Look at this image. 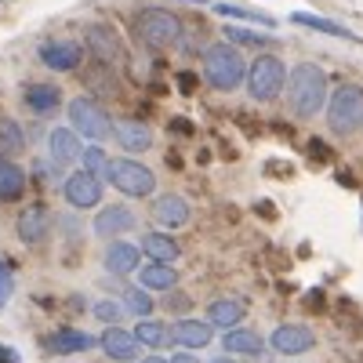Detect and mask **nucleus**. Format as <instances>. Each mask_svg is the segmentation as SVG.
Instances as JSON below:
<instances>
[{
	"mask_svg": "<svg viewBox=\"0 0 363 363\" xmlns=\"http://www.w3.org/2000/svg\"><path fill=\"white\" fill-rule=\"evenodd\" d=\"M327 95H330V91H327V73H323L320 66L298 62V66L287 73V106H291L294 116H301V120L316 116V113L323 109Z\"/></svg>",
	"mask_w": 363,
	"mask_h": 363,
	"instance_id": "f257e3e1",
	"label": "nucleus"
},
{
	"mask_svg": "<svg viewBox=\"0 0 363 363\" xmlns=\"http://www.w3.org/2000/svg\"><path fill=\"white\" fill-rule=\"evenodd\" d=\"M203 80L215 91H240L247 80V62L233 44H215L203 51Z\"/></svg>",
	"mask_w": 363,
	"mask_h": 363,
	"instance_id": "f03ea898",
	"label": "nucleus"
},
{
	"mask_svg": "<svg viewBox=\"0 0 363 363\" xmlns=\"http://www.w3.org/2000/svg\"><path fill=\"white\" fill-rule=\"evenodd\" d=\"M327 128L330 135H352L363 128V87L342 84L335 95H327Z\"/></svg>",
	"mask_w": 363,
	"mask_h": 363,
	"instance_id": "7ed1b4c3",
	"label": "nucleus"
},
{
	"mask_svg": "<svg viewBox=\"0 0 363 363\" xmlns=\"http://www.w3.org/2000/svg\"><path fill=\"white\" fill-rule=\"evenodd\" d=\"M247 91H251V99L258 102H272V99H280V91L287 87V66L280 62L277 55H258L255 62L247 66Z\"/></svg>",
	"mask_w": 363,
	"mask_h": 363,
	"instance_id": "20e7f679",
	"label": "nucleus"
},
{
	"mask_svg": "<svg viewBox=\"0 0 363 363\" xmlns=\"http://www.w3.org/2000/svg\"><path fill=\"white\" fill-rule=\"evenodd\" d=\"M106 182L113 189H120L124 196H131V200L153 196V189H157V174L149 171L145 164H138V160H109Z\"/></svg>",
	"mask_w": 363,
	"mask_h": 363,
	"instance_id": "39448f33",
	"label": "nucleus"
},
{
	"mask_svg": "<svg viewBox=\"0 0 363 363\" xmlns=\"http://www.w3.org/2000/svg\"><path fill=\"white\" fill-rule=\"evenodd\" d=\"M135 33L145 48H174L182 40V22L171 11H142L135 18Z\"/></svg>",
	"mask_w": 363,
	"mask_h": 363,
	"instance_id": "423d86ee",
	"label": "nucleus"
},
{
	"mask_svg": "<svg viewBox=\"0 0 363 363\" xmlns=\"http://www.w3.org/2000/svg\"><path fill=\"white\" fill-rule=\"evenodd\" d=\"M69 128L77 131V138H87V142H102L113 135V120L109 113L91 102V99H73L69 102Z\"/></svg>",
	"mask_w": 363,
	"mask_h": 363,
	"instance_id": "0eeeda50",
	"label": "nucleus"
},
{
	"mask_svg": "<svg viewBox=\"0 0 363 363\" xmlns=\"http://www.w3.org/2000/svg\"><path fill=\"white\" fill-rule=\"evenodd\" d=\"M62 193H66L69 207H77V211H91V207H99V203H102L106 186H102V178H95V174L73 171V174L62 182Z\"/></svg>",
	"mask_w": 363,
	"mask_h": 363,
	"instance_id": "6e6552de",
	"label": "nucleus"
},
{
	"mask_svg": "<svg viewBox=\"0 0 363 363\" xmlns=\"http://www.w3.org/2000/svg\"><path fill=\"white\" fill-rule=\"evenodd\" d=\"M269 345L277 352H284V356H301V352H309L316 345V335H313V327H306V323H280L269 335Z\"/></svg>",
	"mask_w": 363,
	"mask_h": 363,
	"instance_id": "1a4fd4ad",
	"label": "nucleus"
},
{
	"mask_svg": "<svg viewBox=\"0 0 363 363\" xmlns=\"http://www.w3.org/2000/svg\"><path fill=\"white\" fill-rule=\"evenodd\" d=\"M135 225H138V215L128 203H109V207H102L95 215V236H102V240H120Z\"/></svg>",
	"mask_w": 363,
	"mask_h": 363,
	"instance_id": "9d476101",
	"label": "nucleus"
},
{
	"mask_svg": "<svg viewBox=\"0 0 363 363\" xmlns=\"http://www.w3.org/2000/svg\"><path fill=\"white\" fill-rule=\"evenodd\" d=\"M80 58H84V48L77 40H44L40 44V62L55 73H69L80 66Z\"/></svg>",
	"mask_w": 363,
	"mask_h": 363,
	"instance_id": "9b49d317",
	"label": "nucleus"
},
{
	"mask_svg": "<svg viewBox=\"0 0 363 363\" xmlns=\"http://www.w3.org/2000/svg\"><path fill=\"white\" fill-rule=\"evenodd\" d=\"M153 218L164 225V229H182V225H189L193 218V207L186 196H178V193H164L153 200Z\"/></svg>",
	"mask_w": 363,
	"mask_h": 363,
	"instance_id": "f8f14e48",
	"label": "nucleus"
},
{
	"mask_svg": "<svg viewBox=\"0 0 363 363\" xmlns=\"http://www.w3.org/2000/svg\"><path fill=\"white\" fill-rule=\"evenodd\" d=\"M171 342H174L178 349H186V352L203 349V345L215 342V327H211L207 320H178V323L171 327Z\"/></svg>",
	"mask_w": 363,
	"mask_h": 363,
	"instance_id": "ddd939ff",
	"label": "nucleus"
},
{
	"mask_svg": "<svg viewBox=\"0 0 363 363\" xmlns=\"http://www.w3.org/2000/svg\"><path fill=\"white\" fill-rule=\"evenodd\" d=\"M18 240L22 244H29V247H37V244H44L48 240V229H51V215H48V207H40V203H33V207H26L22 215H18Z\"/></svg>",
	"mask_w": 363,
	"mask_h": 363,
	"instance_id": "4468645a",
	"label": "nucleus"
},
{
	"mask_svg": "<svg viewBox=\"0 0 363 363\" xmlns=\"http://www.w3.org/2000/svg\"><path fill=\"white\" fill-rule=\"evenodd\" d=\"M99 345L116 363H135L138 359V349H142L135 342V335H131V330H124V327H106V335L99 338Z\"/></svg>",
	"mask_w": 363,
	"mask_h": 363,
	"instance_id": "2eb2a0df",
	"label": "nucleus"
},
{
	"mask_svg": "<svg viewBox=\"0 0 363 363\" xmlns=\"http://www.w3.org/2000/svg\"><path fill=\"white\" fill-rule=\"evenodd\" d=\"M48 153H51V164H55V167H62V164L80 160L84 145H80V138H77L73 128H55V131L48 135Z\"/></svg>",
	"mask_w": 363,
	"mask_h": 363,
	"instance_id": "dca6fc26",
	"label": "nucleus"
},
{
	"mask_svg": "<svg viewBox=\"0 0 363 363\" xmlns=\"http://www.w3.org/2000/svg\"><path fill=\"white\" fill-rule=\"evenodd\" d=\"M102 262H106V272H113V277H128V272H138L142 251L135 244H128V240H113Z\"/></svg>",
	"mask_w": 363,
	"mask_h": 363,
	"instance_id": "f3484780",
	"label": "nucleus"
},
{
	"mask_svg": "<svg viewBox=\"0 0 363 363\" xmlns=\"http://www.w3.org/2000/svg\"><path fill=\"white\" fill-rule=\"evenodd\" d=\"M99 338H91L84 335V330H73V327H62V330H55V335H48L44 349L55 352V356H73V352H87V349H95Z\"/></svg>",
	"mask_w": 363,
	"mask_h": 363,
	"instance_id": "a211bd4d",
	"label": "nucleus"
},
{
	"mask_svg": "<svg viewBox=\"0 0 363 363\" xmlns=\"http://www.w3.org/2000/svg\"><path fill=\"white\" fill-rule=\"evenodd\" d=\"M113 138L120 142V149H128V153H145V149L153 145V131H149V124H142V120H120V124H113Z\"/></svg>",
	"mask_w": 363,
	"mask_h": 363,
	"instance_id": "6ab92c4d",
	"label": "nucleus"
},
{
	"mask_svg": "<svg viewBox=\"0 0 363 363\" xmlns=\"http://www.w3.org/2000/svg\"><path fill=\"white\" fill-rule=\"evenodd\" d=\"M22 102L29 113H55L58 106H62V91H58L55 84H26L22 91Z\"/></svg>",
	"mask_w": 363,
	"mask_h": 363,
	"instance_id": "aec40b11",
	"label": "nucleus"
},
{
	"mask_svg": "<svg viewBox=\"0 0 363 363\" xmlns=\"http://www.w3.org/2000/svg\"><path fill=\"white\" fill-rule=\"evenodd\" d=\"M87 44H91V51H95L102 62H109V66H116L120 58H124V51H120V40H116V33L109 26H91L87 29Z\"/></svg>",
	"mask_w": 363,
	"mask_h": 363,
	"instance_id": "412c9836",
	"label": "nucleus"
},
{
	"mask_svg": "<svg viewBox=\"0 0 363 363\" xmlns=\"http://www.w3.org/2000/svg\"><path fill=\"white\" fill-rule=\"evenodd\" d=\"M244 313H247L244 301H236V298H218V301H211V306H207V323H211V327L233 330V327H240Z\"/></svg>",
	"mask_w": 363,
	"mask_h": 363,
	"instance_id": "4be33fe9",
	"label": "nucleus"
},
{
	"mask_svg": "<svg viewBox=\"0 0 363 363\" xmlns=\"http://www.w3.org/2000/svg\"><path fill=\"white\" fill-rule=\"evenodd\" d=\"M222 345H225L229 356H258V352L265 349L262 335H255V330H247V327H233V330H225Z\"/></svg>",
	"mask_w": 363,
	"mask_h": 363,
	"instance_id": "5701e85b",
	"label": "nucleus"
},
{
	"mask_svg": "<svg viewBox=\"0 0 363 363\" xmlns=\"http://www.w3.org/2000/svg\"><path fill=\"white\" fill-rule=\"evenodd\" d=\"M178 284V272L171 269V265H160V262H149V265H142L138 269V287L142 291H171Z\"/></svg>",
	"mask_w": 363,
	"mask_h": 363,
	"instance_id": "b1692460",
	"label": "nucleus"
},
{
	"mask_svg": "<svg viewBox=\"0 0 363 363\" xmlns=\"http://www.w3.org/2000/svg\"><path fill=\"white\" fill-rule=\"evenodd\" d=\"M138 251L149 255V262H160V265H171L178 258V244H174V236H167V233H145Z\"/></svg>",
	"mask_w": 363,
	"mask_h": 363,
	"instance_id": "393cba45",
	"label": "nucleus"
},
{
	"mask_svg": "<svg viewBox=\"0 0 363 363\" xmlns=\"http://www.w3.org/2000/svg\"><path fill=\"white\" fill-rule=\"evenodd\" d=\"M22 193H26V171H22L15 160L0 157V200L11 203V200H18Z\"/></svg>",
	"mask_w": 363,
	"mask_h": 363,
	"instance_id": "a878e982",
	"label": "nucleus"
},
{
	"mask_svg": "<svg viewBox=\"0 0 363 363\" xmlns=\"http://www.w3.org/2000/svg\"><path fill=\"white\" fill-rule=\"evenodd\" d=\"M131 335H135L138 345H145V349H153V352H157V349H164V345L171 342V327L149 316V320H138V327L131 330Z\"/></svg>",
	"mask_w": 363,
	"mask_h": 363,
	"instance_id": "bb28decb",
	"label": "nucleus"
},
{
	"mask_svg": "<svg viewBox=\"0 0 363 363\" xmlns=\"http://www.w3.org/2000/svg\"><path fill=\"white\" fill-rule=\"evenodd\" d=\"M291 22H298V26H309V29H316V33H330V37H338V40H356L345 26L330 22V18H320V15H309V11H294V15H291Z\"/></svg>",
	"mask_w": 363,
	"mask_h": 363,
	"instance_id": "cd10ccee",
	"label": "nucleus"
},
{
	"mask_svg": "<svg viewBox=\"0 0 363 363\" xmlns=\"http://www.w3.org/2000/svg\"><path fill=\"white\" fill-rule=\"evenodd\" d=\"M120 306H124V313H131L138 320H149L153 316V294L142 291V287H128L124 298H120Z\"/></svg>",
	"mask_w": 363,
	"mask_h": 363,
	"instance_id": "c85d7f7f",
	"label": "nucleus"
},
{
	"mask_svg": "<svg viewBox=\"0 0 363 363\" xmlns=\"http://www.w3.org/2000/svg\"><path fill=\"white\" fill-rule=\"evenodd\" d=\"M22 149H26L22 128L15 124V120H4V124H0V153L11 157V153H22Z\"/></svg>",
	"mask_w": 363,
	"mask_h": 363,
	"instance_id": "c756f323",
	"label": "nucleus"
},
{
	"mask_svg": "<svg viewBox=\"0 0 363 363\" xmlns=\"http://www.w3.org/2000/svg\"><path fill=\"white\" fill-rule=\"evenodd\" d=\"M215 15H222V18H240V22H258V26H272L269 15L251 11V8H236V4H215Z\"/></svg>",
	"mask_w": 363,
	"mask_h": 363,
	"instance_id": "7c9ffc66",
	"label": "nucleus"
},
{
	"mask_svg": "<svg viewBox=\"0 0 363 363\" xmlns=\"http://www.w3.org/2000/svg\"><path fill=\"white\" fill-rule=\"evenodd\" d=\"M80 171H87V174H95V178H106V167H109V157L102 153L99 145H87L84 153H80Z\"/></svg>",
	"mask_w": 363,
	"mask_h": 363,
	"instance_id": "2f4dec72",
	"label": "nucleus"
},
{
	"mask_svg": "<svg viewBox=\"0 0 363 363\" xmlns=\"http://www.w3.org/2000/svg\"><path fill=\"white\" fill-rule=\"evenodd\" d=\"M91 313H95L106 327H120V316H124V306H120V301H113V298H106V301H99V306L95 309H91Z\"/></svg>",
	"mask_w": 363,
	"mask_h": 363,
	"instance_id": "473e14b6",
	"label": "nucleus"
},
{
	"mask_svg": "<svg viewBox=\"0 0 363 363\" xmlns=\"http://www.w3.org/2000/svg\"><path fill=\"white\" fill-rule=\"evenodd\" d=\"M229 40H240V44H251V48H262V44H269L272 37H258V33H251V29H229Z\"/></svg>",
	"mask_w": 363,
	"mask_h": 363,
	"instance_id": "72a5a7b5",
	"label": "nucleus"
},
{
	"mask_svg": "<svg viewBox=\"0 0 363 363\" xmlns=\"http://www.w3.org/2000/svg\"><path fill=\"white\" fill-rule=\"evenodd\" d=\"M8 298H11V277L4 272V265H0V309L8 306Z\"/></svg>",
	"mask_w": 363,
	"mask_h": 363,
	"instance_id": "f704fd0d",
	"label": "nucleus"
},
{
	"mask_svg": "<svg viewBox=\"0 0 363 363\" xmlns=\"http://www.w3.org/2000/svg\"><path fill=\"white\" fill-rule=\"evenodd\" d=\"M0 363H22V359H18V352L11 345H0Z\"/></svg>",
	"mask_w": 363,
	"mask_h": 363,
	"instance_id": "c9c22d12",
	"label": "nucleus"
},
{
	"mask_svg": "<svg viewBox=\"0 0 363 363\" xmlns=\"http://www.w3.org/2000/svg\"><path fill=\"white\" fill-rule=\"evenodd\" d=\"M167 363H200V359H196L193 352H186V349H178V352H174V356H171Z\"/></svg>",
	"mask_w": 363,
	"mask_h": 363,
	"instance_id": "e433bc0d",
	"label": "nucleus"
},
{
	"mask_svg": "<svg viewBox=\"0 0 363 363\" xmlns=\"http://www.w3.org/2000/svg\"><path fill=\"white\" fill-rule=\"evenodd\" d=\"M142 363H167V359H164V356H157V352H153V356H145V359H142Z\"/></svg>",
	"mask_w": 363,
	"mask_h": 363,
	"instance_id": "4c0bfd02",
	"label": "nucleus"
},
{
	"mask_svg": "<svg viewBox=\"0 0 363 363\" xmlns=\"http://www.w3.org/2000/svg\"><path fill=\"white\" fill-rule=\"evenodd\" d=\"M207 363H236L233 356H215V359H207Z\"/></svg>",
	"mask_w": 363,
	"mask_h": 363,
	"instance_id": "58836bf2",
	"label": "nucleus"
}]
</instances>
